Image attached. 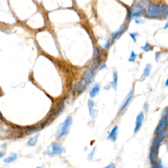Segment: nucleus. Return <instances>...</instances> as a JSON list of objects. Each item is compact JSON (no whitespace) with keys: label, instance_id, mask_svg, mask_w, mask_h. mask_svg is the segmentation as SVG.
I'll list each match as a JSON object with an SVG mask.
<instances>
[{"label":"nucleus","instance_id":"nucleus-1","mask_svg":"<svg viewBox=\"0 0 168 168\" xmlns=\"http://www.w3.org/2000/svg\"><path fill=\"white\" fill-rule=\"evenodd\" d=\"M72 122V118L71 116H68L62 124L60 125L59 130L57 132V139L62 138L63 136H64L68 133L70 125Z\"/></svg>","mask_w":168,"mask_h":168},{"label":"nucleus","instance_id":"nucleus-2","mask_svg":"<svg viewBox=\"0 0 168 168\" xmlns=\"http://www.w3.org/2000/svg\"><path fill=\"white\" fill-rule=\"evenodd\" d=\"M168 124V116H165L163 117L160 122L159 123L158 125L157 128L155 130V135H160L162 134L164 132H165V128L167 127V125Z\"/></svg>","mask_w":168,"mask_h":168},{"label":"nucleus","instance_id":"nucleus-3","mask_svg":"<svg viewBox=\"0 0 168 168\" xmlns=\"http://www.w3.org/2000/svg\"><path fill=\"white\" fill-rule=\"evenodd\" d=\"M160 7L158 5L150 4L147 11V15L150 17H157L160 16Z\"/></svg>","mask_w":168,"mask_h":168},{"label":"nucleus","instance_id":"nucleus-4","mask_svg":"<svg viewBox=\"0 0 168 168\" xmlns=\"http://www.w3.org/2000/svg\"><path fill=\"white\" fill-rule=\"evenodd\" d=\"M65 152V148L62 145L58 143H52L51 145V152L52 155H60Z\"/></svg>","mask_w":168,"mask_h":168},{"label":"nucleus","instance_id":"nucleus-5","mask_svg":"<svg viewBox=\"0 0 168 168\" xmlns=\"http://www.w3.org/2000/svg\"><path fill=\"white\" fill-rule=\"evenodd\" d=\"M168 135V131H165V132L163 133L161 135H158V136L155 138L154 139L153 142H152V148L154 149H158V147L160 144L162 143V142L164 140V139L167 137V136Z\"/></svg>","mask_w":168,"mask_h":168},{"label":"nucleus","instance_id":"nucleus-6","mask_svg":"<svg viewBox=\"0 0 168 168\" xmlns=\"http://www.w3.org/2000/svg\"><path fill=\"white\" fill-rule=\"evenodd\" d=\"M144 120V114L143 112H141L139 114L137 115L136 118V122H135V130H134V132L136 133L138 132L140 130L142 124H143Z\"/></svg>","mask_w":168,"mask_h":168},{"label":"nucleus","instance_id":"nucleus-7","mask_svg":"<svg viewBox=\"0 0 168 168\" xmlns=\"http://www.w3.org/2000/svg\"><path fill=\"white\" fill-rule=\"evenodd\" d=\"M143 11V8L139 5H135L132 7L131 10V17H139V15Z\"/></svg>","mask_w":168,"mask_h":168},{"label":"nucleus","instance_id":"nucleus-8","mask_svg":"<svg viewBox=\"0 0 168 168\" xmlns=\"http://www.w3.org/2000/svg\"><path fill=\"white\" fill-rule=\"evenodd\" d=\"M118 131V127L117 125H116L115 127L112 129V131H110L108 136V139L112 142H115L116 141L117 139Z\"/></svg>","mask_w":168,"mask_h":168},{"label":"nucleus","instance_id":"nucleus-9","mask_svg":"<svg viewBox=\"0 0 168 168\" xmlns=\"http://www.w3.org/2000/svg\"><path fill=\"white\" fill-rule=\"evenodd\" d=\"M133 96V91H131L130 93H128L127 97H126V98L125 99L124 102H123L122 106H121L120 109V112H122V110L124 109L126 106H127V104H129V102H130L131 100L132 99Z\"/></svg>","mask_w":168,"mask_h":168},{"label":"nucleus","instance_id":"nucleus-10","mask_svg":"<svg viewBox=\"0 0 168 168\" xmlns=\"http://www.w3.org/2000/svg\"><path fill=\"white\" fill-rule=\"evenodd\" d=\"M158 154V149L152 148L149 156L151 163H155L157 161Z\"/></svg>","mask_w":168,"mask_h":168},{"label":"nucleus","instance_id":"nucleus-11","mask_svg":"<svg viewBox=\"0 0 168 168\" xmlns=\"http://www.w3.org/2000/svg\"><path fill=\"white\" fill-rule=\"evenodd\" d=\"M86 83H87V81H85V79L83 78L82 80H81L80 83H79L78 84L76 85V89L74 91H78V93H82L83 91L84 90V88H85V87L86 85Z\"/></svg>","mask_w":168,"mask_h":168},{"label":"nucleus","instance_id":"nucleus-12","mask_svg":"<svg viewBox=\"0 0 168 168\" xmlns=\"http://www.w3.org/2000/svg\"><path fill=\"white\" fill-rule=\"evenodd\" d=\"M93 77H94V72L92 70L87 71V72L84 74V79H85V81H87V83L91 82L92 80H93Z\"/></svg>","mask_w":168,"mask_h":168},{"label":"nucleus","instance_id":"nucleus-13","mask_svg":"<svg viewBox=\"0 0 168 168\" xmlns=\"http://www.w3.org/2000/svg\"><path fill=\"white\" fill-rule=\"evenodd\" d=\"M17 154L16 153H13L10 155L9 156H8L6 158H5L4 160V162L5 163H7V164H9V163H11L15 162L17 158Z\"/></svg>","mask_w":168,"mask_h":168},{"label":"nucleus","instance_id":"nucleus-14","mask_svg":"<svg viewBox=\"0 0 168 168\" xmlns=\"http://www.w3.org/2000/svg\"><path fill=\"white\" fill-rule=\"evenodd\" d=\"M123 30H124V26H123V25H122L121 26V27L119 28V30H117L116 32H115L112 34V38L113 40H115V39H116L119 38L121 34L123 33Z\"/></svg>","mask_w":168,"mask_h":168},{"label":"nucleus","instance_id":"nucleus-15","mask_svg":"<svg viewBox=\"0 0 168 168\" xmlns=\"http://www.w3.org/2000/svg\"><path fill=\"white\" fill-rule=\"evenodd\" d=\"M100 91V87L99 84H95L93 86V88H92V89L90 91V97H94L97 94L99 93V92Z\"/></svg>","mask_w":168,"mask_h":168},{"label":"nucleus","instance_id":"nucleus-16","mask_svg":"<svg viewBox=\"0 0 168 168\" xmlns=\"http://www.w3.org/2000/svg\"><path fill=\"white\" fill-rule=\"evenodd\" d=\"M39 135V134H38V135H36V136H33L32 138H31L30 140L27 142V146H35L37 143V142H38Z\"/></svg>","mask_w":168,"mask_h":168},{"label":"nucleus","instance_id":"nucleus-17","mask_svg":"<svg viewBox=\"0 0 168 168\" xmlns=\"http://www.w3.org/2000/svg\"><path fill=\"white\" fill-rule=\"evenodd\" d=\"M151 69H152V65L150 64H146V67L144 70V72H143V76H144V77H148Z\"/></svg>","mask_w":168,"mask_h":168},{"label":"nucleus","instance_id":"nucleus-18","mask_svg":"<svg viewBox=\"0 0 168 168\" xmlns=\"http://www.w3.org/2000/svg\"><path fill=\"white\" fill-rule=\"evenodd\" d=\"M112 87L114 89H116L118 85V74L117 73L114 72L113 73V81H112Z\"/></svg>","mask_w":168,"mask_h":168},{"label":"nucleus","instance_id":"nucleus-19","mask_svg":"<svg viewBox=\"0 0 168 168\" xmlns=\"http://www.w3.org/2000/svg\"><path fill=\"white\" fill-rule=\"evenodd\" d=\"M94 106V102L91 100H89L88 101V108H89V111L90 115L92 114V112H93V108Z\"/></svg>","mask_w":168,"mask_h":168},{"label":"nucleus","instance_id":"nucleus-20","mask_svg":"<svg viewBox=\"0 0 168 168\" xmlns=\"http://www.w3.org/2000/svg\"><path fill=\"white\" fill-rule=\"evenodd\" d=\"M141 49H143L144 51H152V49H153V48L150 46V44L148 43H146V44L144 45V46L143 47H141Z\"/></svg>","mask_w":168,"mask_h":168},{"label":"nucleus","instance_id":"nucleus-21","mask_svg":"<svg viewBox=\"0 0 168 168\" xmlns=\"http://www.w3.org/2000/svg\"><path fill=\"white\" fill-rule=\"evenodd\" d=\"M136 56H137V55H136L135 52H134L133 51H132L131 52V55H130V59H129V61L130 62H134L135 60V59H136Z\"/></svg>","mask_w":168,"mask_h":168},{"label":"nucleus","instance_id":"nucleus-22","mask_svg":"<svg viewBox=\"0 0 168 168\" xmlns=\"http://www.w3.org/2000/svg\"><path fill=\"white\" fill-rule=\"evenodd\" d=\"M160 16H163L165 14H166L167 11V6L165 5H162V7H160Z\"/></svg>","mask_w":168,"mask_h":168},{"label":"nucleus","instance_id":"nucleus-23","mask_svg":"<svg viewBox=\"0 0 168 168\" xmlns=\"http://www.w3.org/2000/svg\"><path fill=\"white\" fill-rule=\"evenodd\" d=\"M96 148H97L96 146L94 147L93 149L92 150L91 152H90V153H89V156H88V160H89V161H91V160H92V159H93V156H94V153H95Z\"/></svg>","mask_w":168,"mask_h":168},{"label":"nucleus","instance_id":"nucleus-24","mask_svg":"<svg viewBox=\"0 0 168 168\" xmlns=\"http://www.w3.org/2000/svg\"><path fill=\"white\" fill-rule=\"evenodd\" d=\"M136 35H137V34L136 33H131L130 34V36H131V38L133 39L134 41H136Z\"/></svg>","mask_w":168,"mask_h":168},{"label":"nucleus","instance_id":"nucleus-25","mask_svg":"<svg viewBox=\"0 0 168 168\" xmlns=\"http://www.w3.org/2000/svg\"><path fill=\"white\" fill-rule=\"evenodd\" d=\"M104 168H116V166L114 163H110V164L106 165V166L104 167Z\"/></svg>","mask_w":168,"mask_h":168},{"label":"nucleus","instance_id":"nucleus-26","mask_svg":"<svg viewBox=\"0 0 168 168\" xmlns=\"http://www.w3.org/2000/svg\"><path fill=\"white\" fill-rule=\"evenodd\" d=\"M156 168H165L162 164V162L160 161L159 162H158L156 165Z\"/></svg>","mask_w":168,"mask_h":168},{"label":"nucleus","instance_id":"nucleus-27","mask_svg":"<svg viewBox=\"0 0 168 168\" xmlns=\"http://www.w3.org/2000/svg\"><path fill=\"white\" fill-rule=\"evenodd\" d=\"M94 54H95V59H99V49H97L96 48L95 49V52H94Z\"/></svg>","mask_w":168,"mask_h":168},{"label":"nucleus","instance_id":"nucleus-28","mask_svg":"<svg viewBox=\"0 0 168 168\" xmlns=\"http://www.w3.org/2000/svg\"><path fill=\"white\" fill-rule=\"evenodd\" d=\"M110 41L108 39V40L106 42V43H105V45H104V48H106V49L108 48L109 46H110Z\"/></svg>","mask_w":168,"mask_h":168},{"label":"nucleus","instance_id":"nucleus-29","mask_svg":"<svg viewBox=\"0 0 168 168\" xmlns=\"http://www.w3.org/2000/svg\"><path fill=\"white\" fill-rule=\"evenodd\" d=\"M106 68V64H102L101 67L99 68V70H103V69H104V68Z\"/></svg>","mask_w":168,"mask_h":168},{"label":"nucleus","instance_id":"nucleus-30","mask_svg":"<svg viewBox=\"0 0 168 168\" xmlns=\"http://www.w3.org/2000/svg\"><path fill=\"white\" fill-rule=\"evenodd\" d=\"M5 152H0V159H1L2 158H4L5 156Z\"/></svg>","mask_w":168,"mask_h":168},{"label":"nucleus","instance_id":"nucleus-31","mask_svg":"<svg viewBox=\"0 0 168 168\" xmlns=\"http://www.w3.org/2000/svg\"><path fill=\"white\" fill-rule=\"evenodd\" d=\"M144 109H145L146 111H148V109H149V105L148 104H146L144 105Z\"/></svg>","mask_w":168,"mask_h":168},{"label":"nucleus","instance_id":"nucleus-32","mask_svg":"<svg viewBox=\"0 0 168 168\" xmlns=\"http://www.w3.org/2000/svg\"><path fill=\"white\" fill-rule=\"evenodd\" d=\"M168 28V22L165 24V26H164V29H167Z\"/></svg>","mask_w":168,"mask_h":168},{"label":"nucleus","instance_id":"nucleus-33","mask_svg":"<svg viewBox=\"0 0 168 168\" xmlns=\"http://www.w3.org/2000/svg\"><path fill=\"white\" fill-rule=\"evenodd\" d=\"M165 85H166L167 87H168V78L167 79L166 81H165Z\"/></svg>","mask_w":168,"mask_h":168},{"label":"nucleus","instance_id":"nucleus-34","mask_svg":"<svg viewBox=\"0 0 168 168\" xmlns=\"http://www.w3.org/2000/svg\"><path fill=\"white\" fill-rule=\"evenodd\" d=\"M0 119H4V118H3V116L1 114V112H0Z\"/></svg>","mask_w":168,"mask_h":168},{"label":"nucleus","instance_id":"nucleus-35","mask_svg":"<svg viewBox=\"0 0 168 168\" xmlns=\"http://www.w3.org/2000/svg\"><path fill=\"white\" fill-rule=\"evenodd\" d=\"M166 15L168 16V6H167V11H166Z\"/></svg>","mask_w":168,"mask_h":168},{"label":"nucleus","instance_id":"nucleus-36","mask_svg":"<svg viewBox=\"0 0 168 168\" xmlns=\"http://www.w3.org/2000/svg\"><path fill=\"white\" fill-rule=\"evenodd\" d=\"M37 168H41V167H38Z\"/></svg>","mask_w":168,"mask_h":168},{"label":"nucleus","instance_id":"nucleus-37","mask_svg":"<svg viewBox=\"0 0 168 168\" xmlns=\"http://www.w3.org/2000/svg\"><path fill=\"white\" fill-rule=\"evenodd\" d=\"M167 112L168 113V108H167Z\"/></svg>","mask_w":168,"mask_h":168},{"label":"nucleus","instance_id":"nucleus-38","mask_svg":"<svg viewBox=\"0 0 168 168\" xmlns=\"http://www.w3.org/2000/svg\"><path fill=\"white\" fill-rule=\"evenodd\" d=\"M150 168H153V167H150Z\"/></svg>","mask_w":168,"mask_h":168}]
</instances>
